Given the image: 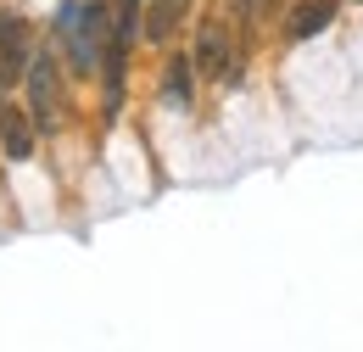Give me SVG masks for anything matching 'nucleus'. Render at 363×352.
<instances>
[{"label": "nucleus", "instance_id": "0eeeda50", "mask_svg": "<svg viewBox=\"0 0 363 352\" xmlns=\"http://www.w3.org/2000/svg\"><path fill=\"white\" fill-rule=\"evenodd\" d=\"M335 17H341V0H296V6L285 11V28H279V34H285L291 45L313 40V34H324Z\"/></svg>", "mask_w": 363, "mask_h": 352}, {"label": "nucleus", "instance_id": "423d86ee", "mask_svg": "<svg viewBox=\"0 0 363 352\" xmlns=\"http://www.w3.org/2000/svg\"><path fill=\"white\" fill-rule=\"evenodd\" d=\"M40 145V129L28 118V106H17L11 95H0V157L6 163H28Z\"/></svg>", "mask_w": 363, "mask_h": 352}, {"label": "nucleus", "instance_id": "1a4fd4ad", "mask_svg": "<svg viewBox=\"0 0 363 352\" xmlns=\"http://www.w3.org/2000/svg\"><path fill=\"white\" fill-rule=\"evenodd\" d=\"M157 95H162V106H174V112H190V106H196V62H190V56H168Z\"/></svg>", "mask_w": 363, "mask_h": 352}, {"label": "nucleus", "instance_id": "9d476101", "mask_svg": "<svg viewBox=\"0 0 363 352\" xmlns=\"http://www.w3.org/2000/svg\"><path fill=\"white\" fill-rule=\"evenodd\" d=\"M274 11H279V0H229V23H235V34H240V40H252V34H257V28H263V23H269Z\"/></svg>", "mask_w": 363, "mask_h": 352}, {"label": "nucleus", "instance_id": "f257e3e1", "mask_svg": "<svg viewBox=\"0 0 363 352\" xmlns=\"http://www.w3.org/2000/svg\"><path fill=\"white\" fill-rule=\"evenodd\" d=\"M106 28H112V6L106 0H67L50 17V45L67 62V73L90 79L101 73V50H106Z\"/></svg>", "mask_w": 363, "mask_h": 352}, {"label": "nucleus", "instance_id": "6e6552de", "mask_svg": "<svg viewBox=\"0 0 363 352\" xmlns=\"http://www.w3.org/2000/svg\"><path fill=\"white\" fill-rule=\"evenodd\" d=\"M190 6H196V0H145V11H140V40L168 45L179 34V23L190 17Z\"/></svg>", "mask_w": 363, "mask_h": 352}, {"label": "nucleus", "instance_id": "20e7f679", "mask_svg": "<svg viewBox=\"0 0 363 352\" xmlns=\"http://www.w3.org/2000/svg\"><path fill=\"white\" fill-rule=\"evenodd\" d=\"M56 62H62L56 45H34L28 73H23V84H28V118H34L40 134H56V123H62V67Z\"/></svg>", "mask_w": 363, "mask_h": 352}, {"label": "nucleus", "instance_id": "7ed1b4c3", "mask_svg": "<svg viewBox=\"0 0 363 352\" xmlns=\"http://www.w3.org/2000/svg\"><path fill=\"white\" fill-rule=\"evenodd\" d=\"M190 62H196V79H207V84H240V73H246V45L235 34V23H229V17H207V23L196 28Z\"/></svg>", "mask_w": 363, "mask_h": 352}, {"label": "nucleus", "instance_id": "39448f33", "mask_svg": "<svg viewBox=\"0 0 363 352\" xmlns=\"http://www.w3.org/2000/svg\"><path fill=\"white\" fill-rule=\"evenodd\" d=\"M28 56H34L28 17H23V11H11V6H0V95H11V89L23 84Z\"/></svg>", "mask_w": 363, "mask_h": 352}, {"label": "nucleus", "instance_id": "f03ea898", "mask_svg": "<svg viewBox=\"0 0 363 352\" xmlns=\"http://www.w3.org/2000/svg\"><path fill=\"white\" fill-rule=\"evenodd\" d=\"M140 11H145V0H118L112 6V28H106V50H101V118L106 123H118V112H123L129 50L140 40Z\"/></svg>", "mask_w": 363, "mask_h": 352}]
</instances>
